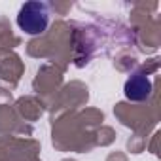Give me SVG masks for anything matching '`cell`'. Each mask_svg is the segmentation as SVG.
<instances>
[{"instance_id": "2", "label": "cell", "mask_w": 161, "mask_h": 161, "mask_svg": "<svg viewBox=\"0 0 161 161\" xmlns=\"http://www.w3.org/2000/svg\"><path fill=\"white\" fill-rule=\"evenodd\" d=\"M152 84L144 74H135L125 82V97L131 101H144L150 97Z\"/></svg>"}, {"instance_id": "1", "label": "cell", "mask_w": 161, "mask_h": 161, "mask_svg": "<svg viewBox=\"0 0 161 161\" xmlns=\"http://www.w3.org/2000/svg\"><path fill=\"white\" fill-rule=\"evenodd\" d=\"M47 23H49V14H47L46 4H42V2H27V4L21 6L19 15H17V25L27 34L44 32Z\"/></svg>"}]
</instances>
